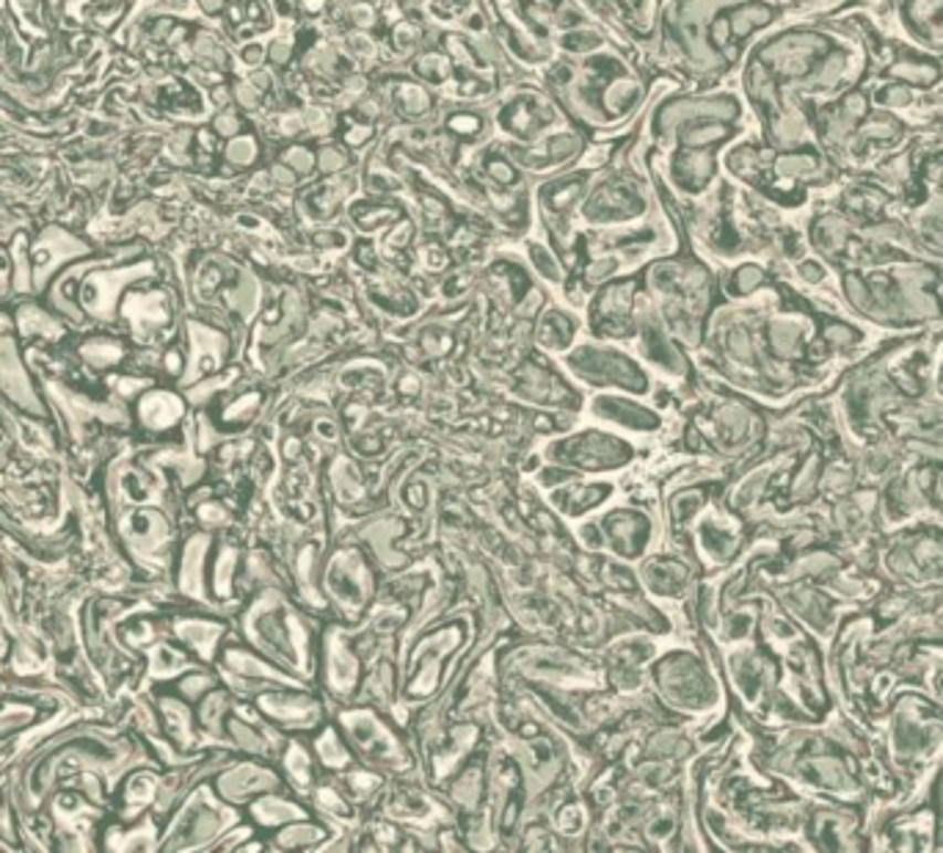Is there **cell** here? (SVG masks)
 Instances as JSON below:
<instances>
[{"label": "cell", "mask_w": 943, "mask_h": 853, "mask_svg": "<svg viewBox=\"0 0 943 853\" xmlns=\"http://www.w3.org/2000/svg\"><path fill=\"white\" fill-rule=\"evenodd\" d=\"M649 197L638 177H627L624 171L610 177H599L590 188L585 205H579V216L590 227H618L621 221L643 216L649 210Z\"/></svg>", "instance_id": "1"}, {"label": "cell", "mask_w": 943, "mask_h": 853, "mask_svg": "<svg viewBox=\"0 0 943 853\" xmlns=\"http://www.w3.org/2000/svg\"><path fill=\"white\" fill-rule=\"evenodd\" d=\"M557 122L555 105L541 89H513L491 116L494 131L505 138H516L518 144L538 142L541 133Z\"/></svg>", "instance_id": "2"}, {"label": "cell", "mask_w": 943, "mask_h": 853, "mask_svg": "<svg viewBox=\"0 0 943 853\" xmlns=\"http://www.w3.org/2000/svg\"><path fill=\"white\" fill-rule=\"evenodd\" d=\"M568 365L588 384H612V387L632 389V393H646V387H649L646 373L627 354H618L612 349L585 345L568 356Z\"/></svg>", "instance_id": "3"}, {"label": "cell", "mask_w": 943, "mask_h": 853, "mask_svg": "<svg viewBox=\"0 0 943 853\" xmlns=\"http://www.w3.org/2000/svg\"><path fill=\"white\" fill-rule=\"evenodd\" d=\"M902 33L911 44L943 55V0H891Z\"/></svg>", "instance_id": "4"}, {"label": "cell", "mask_w": 943, "mask_h": 853, "mask_svg": "<svg viewBox=\"0 0 943 853\" xmlns=\"http://www.w3.org/2000/svg\"><path fill=\"white\" fill-rule=\"evenodd\" d=\"M354 180L356 177H323V183L301 194V210L317 221L334 219L343 210L348 194L356 188Z\"/></svg>", "instance_id": "5"}, {"label": "cell", "mask_w": 943, "mask_h": 853, "mask_svg": "<svg viewBox=\"0 0 943 853\" xmlns=\"http://www.w3.org/2000/svg\"><path fill=\"white\" fill-rule=\"evenodd\" d=\"M262 707H265L268 716L282 721L284 727L295 729L310 727V724H315L317 718H321V705H317L312 696L295 694V690H290V694H268L265 699H262Z\"/></svg>", "instance_id": "6"}, {"label": "cell", "mask_w": 943, "mask_h": 853, "mask_svg": "<svg viewBox=\"0 0 943 853\" xmlns=\"http://www.w3.org/2000/svg\"><path fill=\"white\" fill-rule=\"evenodd\" d=\"M594 412L599 420L616 423V426L632 428V431H657L660 428V417L654 412L627 398H596Z\"/></svg>", "instance_id": "7"}, {"label": "cell", "mask_w": 943, "mask_h": 853, "mask_svg": "<svg viewBox=\"0 0 943 853\" xmlns=\"http://www.w3.org/2000/svg\"><path fill=\"white\" fill-rule=\"evenodd\" d=\"M381 97H387V103L392 105L395 114H400L409 122H422L431 116L433 111V94L431 89L420 86V83L411 81H395L392 86H387V92H378Z\"/></svg>", "instance_id": "8"}, {"label": "cell", "mask_w": 943, "mask_h": 853, "mask_svg": "<svg viewBox=\"0 0 943 853\" xmlns=\"http://www.w3.org/2000/svg\"><path fill=\"white\" fill-rule=\"evenodd\" d=\"M348 214L362 232H376L389 225H398L404 208L395 205L392 199H356L348 205Z\"/></svg>", "instance_id": "9"}, {"label": "cell", "mask_w": 943, "mask_h": 853, "mask_svg": "<svg viewBox=\"0 0 943 853\" xmlns=\"http://www.w3.org/2000/svg\"><path fill=\"white\" fill-rule=\"evenodd\" d=\"M491 119L483 111H453L444 116V127H448V138L455 144H474L483 138L489 131Z\"/></svg>", "instance_id": "10"}, {"label": "cell", "mask_w": 943, "mask_h": 853, "mask_svg": "<svg viewBox=\"0 0 943 853\" xmlns=\"http://www.w3.org/2000/svg\"><path fill=\"white\" fill-rule=\"evenodd\" d=\"M254 812L262 826H290V823L306 818L304 807L284 799V795H265V799L254 807Z\"/></svg>", "instance_id": "11"}, {"label": "cell", "mask_w": 943, "mask_h": 853, "mask_svg": "<svg viewBox=\"0 0 943 853\" xmlns=\"http://www.w3.org/2000/svg\"><path fill=\"white\" fill-rule=\"evenodd\" d=\"M356 158L343 142H323L317 144V175L337 177L343 171L354 169Z\"/></svg>", "instance_id": "12"}, {"label": "cell", "mask_w": 943, "mask_h": 853, "mask_svg": "<svg viewBox=\"0 0 943 853\" xmlns=\"http://www.w3.org/2000/svg\"><path fill=\"white\" fill-rule=\"evenodd\" d=\"M315 760L321 762L323 768H328V771H339V768L348 766L350 755L343 746V740H339V732L323 729L321 738L315 740Z\"/></svg>", "instance_id": "13"}, {"label": "cell", "mask_w": 943, "mask_h": 853, "mask_svg": "<svg viewBox=\"0 0 943 853\" xmlns=\"http://www.w3.org/2000/svg\"><path fill=\"white\" fill-rule=\"evenodd\" d=\"M323 840H326V829L310 823V818H301V821H295V826H287L279 834L282 849H315Z\"/></svg>", "instance_id": "14"}, {"label": "cell", "mask_w": 943, "mask_h": 853, "mask_svg": "<svg viewBox=\"0 0 943 853\" xmlns=\"http://www.w3.org/2000/svg\"><path fill=\"white\" fill-rule=\"evenodd\" d=\"M574 321L566 310H549V315L544 318V323L538 326L541 343L549 345V349H563V345L572 340Z\"/></svg>", "instance_id": "15"}, {"label": "cell", "mask_w": 943, "mask_h": 853, "mask_svg": "<svg viewBox=\"0 0 943 853\" xmlns=\"http://www.w3.org/2000/svg\"><path fill=\"white\" fill-rule=\"evenodd\" d=\"M284 768H287V773L293 777H298V788L301 790H310L312 788V755L304 749V743H298V740H290L287 749H284Z\"/></svg>", "instance_id": "16"}, {"label": "cell", "mask_w": 943, "mask_h": 853, "mask_svg": "<svg viewBox=\"0 0 943 853\" xmlns=\"http://www.w3.org/2000/svg\"><path fill=\"white\" fill-rule=\"evenodd\" d=\"M260 155H262V144L254 133H240V136H235L230 144H227V160L240 166V169L254 166L256 160H260Z\"/></svg>", "instance_id": "17"}, {"label": "cell", "mask_w": 943, "mask_h": 853, "mask_svg": "<svg viewBox=\"0 0 943 853\" xmlns=\"http://www.w3.org/2000/svg\"><path fill=\"white\" fill-rule=\"evenodd\" d=\"M279 160H282L284 166H290V169H293L295 175H298L301 180H304V177L315 175V171H317V147H310V144L293 142V144H290V147H284L282 158H279Z\"/></svg>", "instance_id": "18"}, {"label": "cell", "mask_w": 943, "mask_h": 853, "mask_svg": "<svg viewBox=\"0 0 943 853\" xmlns=\"http://www.w3.org/2000/svg\"><path fill=\"white\" fill-rule=\"evenodd\" d=\"M764 3L775 6V9H780L786 14V11H814V14H819V11H834L839 3H858V6H867L874 3V0H764Z\"/></svg>", "instance_id": "19"}, {"label": "cell", "mask_w": 943, "mask_h": 853, "mask_svg": "<svg viewBox=\"0 0 943 853\" xmlns=\"http://www.w3.org/2000/svg\"><path fill=\"white\" fill-rule=\"evenodd\" d=\"M527 254H530V260H533L535 271H538V274L544 277L546 282H563V269H560V263H557V258H555V254L549 252V249L544 247V243L533 241V243H530V247H527Z\"/></svg>", "instance_id": "20"}, {"label": "cell", "mask_w": 943, "mask_h": 853, "mask_svg": "<svg viewBox=\"0 0 943 853\" xmlns=\"http://www.w3.org/2000/svg\"><path fill=\"white\" fill-rule=\"evenodd\" d=\"M240 131H243V119L235 114V111H224V114H219V119H216V133L224 138H235L240 136Z\"/></svg>", "instance_id": "21"}]
</instances>
